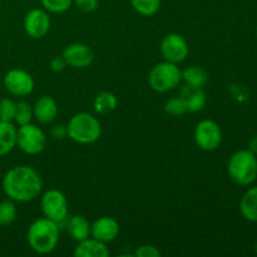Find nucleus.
I'll return each mask as SVG.
<instances>
[{"label":"nucleus","instance_id":"9d476101","mask_svg":"<svg viewBox=\"0 0 257 257\" xmlns=\"http://www.w3.org/2000/svg\"><path fill=\"white\" fill-rule=\"evenodd\" d=\"M4 87L14 97H28L34 90V79L29 72L20 68L10 69L4 75Z\"/></svg>","mask_w":257,"mask_h":257},{"label":"nucleus","instance_id":"c85d7f7f","mask_svg":"<svg viewBox=\"0 0 257 257\" xmlns=\"http://www.w3.org/2000/svg\"><path fill=\"white\" fill-rule=\"evenodd\" d=\"M135 256L137 257H160L161 251L153 245H142L137 247Z\"/></svg>","mask_w":257,"mask_h":257},{"label":"nucleus","instance_id":"2f4dec72","mask_svg":"<svg viewBox=\"0 0 257 257\" xmlns=\"http://www.w3.org/2000/svg\"><path fill=\"white\" fill-rule=\"evenodd\" d=\"M248 150L253 153V155L257 156V136L255 138H252V141L250 142V148Z\"/></svg>","mask_w":257,"mask_h":257},{"label":"nucleus","instance_id":"c756f323","mask_svg":"<svg viewBox=\"0 0 257 257\" xmlns=\"http://www.w3.org/2000/svg\"><path fill=\"white\" fill-rule=\"evenodd\" d=\"M67 65V62H65V59L63 58V55H58V57H54L50 60V69L55 73L63 72Z\"/></svg>","mask_w":257,"mask_h":257},{"label":"nucleus","instance_id":"6e6552de","mask_svg":"<svg viewBox=\"0 0 257 257\" xmlns=\"http://www.w3.org/2000/svg\"><path fill=\"white\" fill-rule=\"evenodd\" d=\"M195 143L205 152H213L222 143V131L212 119H202L197 123L193 133Z\"/></svg>","mask_w":257,"mask_h":257},{"label":"nucleus","instance_id":"393cba45","mask_svg":"<svg viewBox=\"0 0 257 257\" xmlns=\"http://www.w3.org/2000/svg\"><path fill=\"white\" fill-rule=\"evenodd\" d=\"M43 9L53 14H62L65 13L73 5V0H40Z\"/></svg>","mask_w":257,"mask_h":257},{"label":"nucleus","instance_id":"ddd939ff","mask_svg":"<svg viewBox=\"0 0 257 257\" xmlns=\"http://www.w3.org/2000/svg\"><path fill=\"white\" fill-rule=\"evenodd\" d=\"M119 223L115 218L103 216L92 223L90 228V236L100 242L109 243L113 242L119 235Z\"/></svg>","mask_w":257,"mask_h":257},{"label":"nucleus","instance_id":"b1692460","mask_svg":"<svg viewBox=\"0 0 257 257\" xmlns=\"http://www.w3.org/2000/svg\"><path fill=\"white\" fill-rule=\"evenodd\" d=\"M33 118H34V113H33V107L25 100H20L17 102L15 105V115L14 122L18 125H24L28 123H32Z\"/></svg>","mask_w":257,"mask_h":257},{"label":"nucleus","instance_id":"412c9836","mask_svg":"<svg viewBox=\"0 0 257 257\" xmlns=\"http://www.w3.org/2000/svg\"><path fill=\"white\" fill-rule=\"evenodd\" d=\"M117 97L110 92H100L94 98V110L98 114H108L117 108Z\"/></svg>","mask_w":257,"mask_h":257},{"label":"nucleus","instance_id":"f8f14e48","mask_svg":"<svg viewBox=\"0 0 257 257\" xmlns=\"http://www.w3.org/2000/svg\"><path fill=\"white\" fill-rule=\"evenodd\" d=\"M62 55L68 65H70L72 68H77V69L88 68L94 60V53H93L92 48L83 43L69 44L63 50Z\"/></svg>","mask_w":257,"mask_h":257},{"label":"nucleus","instance_id":"0eeeda50","mask_svg":"<svg viewBox=\"0 0 257 257\" xmlns=\"http://www.w3.org/2000/svg\"><path fill=\"white\" fill-rule=\"evenodd\" d=\"M40 207L44 217L54 221L58 225L68 217V200L64 193L55 188L45 191L40 200Z\"/></svg>","mask_w":257,"mask_h":257},{"label":"nucleus","instance_id":"39448f33","mask_svg":"<svg viewBox=\"0 0 257 257\" xmlns=\"http://www.w3.org/2000/svg\"><path fill=\"white\" fill-rule=\"evenodd\" d=\"M182 82V70L175 63L163 62L158 63L151 69L148 75L150 87L157 93H167L173 90Z\"/></svg>","mask_w":257,"mask_h":257},{"label":"nucleus","instance_id":"7ed1b4c3","mask_svg":"<svg viewBox=\"0 0 257 257\" xmlns=\"http://www.w3.org/2000/svg\"><path fill=\"white\" fill-rule=\"evenodd\" d=\"M102 136V124L99 119L87 112L73 115L67 124V137L79 145H90L97 142Z\"/></svg>","mask_w":257,"mask_h":257},{"label":"nucleus","instance_id":"bb28decb","mask_svg":"<svg viewBox=\"0 0 257 257\" xmlns=\"http://www.w3.org/2000/svg\"><path fill=\"white\" fill-rule=\"evenodd\" d=\"M15 105H17V103L12 98H2L0 99V120L14 122Z\"/></svg>","mask_w":257,"mask_h":257},{"label":"nucleus","instance_id":"20e7f679","mask_svg":"<svg viewBox=\"0 0 257 257\" xmlns=\"http://www.w3.org/2000/svg\"><path fill=\"white\" fill-rule=\"evenodd\" d=\"M227 172L231 180L240 186H248L257 177V157L250 150H241L233 153L227 163Z\"/></svg>","mask_w":257,"mask_h":257},{"label":"nucleus","instance_id":"f3484780","mask_svg":"<svg viewBox=\"0 0 257 257\" xmlns=\"http://www.w3.org/2000/svg\"><path fill=\"white\" fill-rule=\"evenodd\" d=\"M17 132L14 123L0 120V157L7 156L17 147Z\"/></svg>","mask_w":257,"mask_h":257},{"label":"nucleus","instance_id":"a878e982","mask_svg":"<svg viewBox=\"0 0 257 257\" xmlns=\"http://www.w3.org/2000/svg\"><path fill=\"white\" fill-rule=\"evenodd\" d=\"M165 110L166 113L171 115H175V117H178V115H182L187 112V108H186L185 99L182 97H173L171 99L167 100V103L165 104Z\"/></svg>","mask_w":257,"mask_h":257},{"label":"nucleus","instance_id":"dca6fc26","mask_svg":"<svg viewBox=\"0 0 257 257\" xmlns=\"http://www.w3.org/2000/svg\"><path fill=\"white\" fill-rule=\"evenodd\" d=\"M90 228H92V223L88 221L87 217L82 215L73 216L67 223L68 233L75 242H80V241L90 237Z\"/></svg>","mask_w":257,"mask_h":257},{"label":"nucleus","instance_id":"473e14b6","mask_svg":"<svg viewBox=\"0 0 257 257\" xmlns=\"http://www.w3.org/2000/svg\"><path fill=\"white\" fill-rule=\"evenodd\" d=\"M253 250H255V252L257 253V241H256V243H255V246H253Z\"/></svg>","mask_w":257,"mask_h":257},{"label":"nucleus","instance_id":"4468645a","mask_svg":"<svg viewBox=\"0 0 257 257\" xmlns=\"http://www.w3.org/2000/svg\"><path fill=\"white\" fill-rule=\"evenodd\" d=\"M34 118L40 124H49L57 118L58 104L50 95H42L33 105Z\"/></svg>","mask_w":257,"mask_h":257},{"label":"nucleus","instance_id":"2eb2a0df","mask_svg":"<svg viewBox=\"0 0 257 257\" xmlns=\"http://www.w3.org/2000/svg\"><path fill=\"white\" fill-rule=\"evenodd\" d=\"M73 255L75 257H108L110 255L107 243L100 242L93 237L77 242Z\"/></svg>","mask_w":257,"mask_h":257},{"label":"nucleus","instance_id":"f257e3e1","mask_svg":"<svg viewBox=\"0 0 257 257\" xmlns=\"http://www.w3.org/2000/svg\"><path fill=\"white\" fill-rule=\"evenodd\" d=\"M3 191L14 202H30L40 195L43 180L39 172L30 166H15L3 177Z\"/></svg>","mask_w":257,"mask_h":257},{"label":"nucleus","instance_id":"cd10ccee","mask_svg":"<svg viewBox=\"0 0 257 257\" xmlns=\"http://www.w3.org/2000/svg\"><path fill=\"white\" fill-rule=\"evenodd\" d=\"M73 4L83 13H93L97 10L99 0H73Z\"/></svg>","mask_w":257,"mask_h":257},{"label":"nucleus","instance_id":"72a5a7b5","mask_svg":"<svg viewBox=\"0 0 257 257\" xmlns=\"http://www.w3.org/2000/svg\"><path fill=\"white\" fill-rule=\"evenodd\" d=\"M256 37H257V27H256Z\"/></svg>","mask_w":257,"mask_h":257},{"label":"nucleus","instance_id":"9b49d317","mask_svg":"<svg viewBox=\"0 0 257 257\" xmlns=\"http://www.w3.org/2000/svg\"><path fill=\"white\" fill-rule=\"evenodd\" d=\"M24 30L33 39H42L50 29V17L45 9H32L24 17Z\"/></svg>","mask_w":257,"mask_h":257},{"label":"nucleus","instance_id":"5701e85b","mask_svg":"<svg viewBox=\"0 0 257 257\" xmlns=\"http://www.w3.org/2000/svg\"><path fill=\"white\" fill-rule=\"evenodd\" d=\"M130 2L133 9L143 17L155 15L161 8V0H130Z\"/></svg>","mask_w":257,"mask_h":257},{"label":"nucleus","instance_id":"423d86ee","mask_svg":"<svg viewBox=\"0 0 257 257\" xmlns=\"http://www.w3.org/2000/svg\"><path fill=\"white\" fill-rule=\"evenodd\" d=\"M17 146L25 155H39L47 147V136L42 128L33 123L19 125L17 132Z\"/></svg>","mask_w":257,"mask_h":257},{"label":"nucleus","instance_id":"1a4fd4ad","mask_svg":"<svg viewBox=\"0 0 257 257\" xmlns=\"http://www.w3.org/2000/svg\"><path fill=\"white\" fill-rule=\"evenodd\" d=\"M190 53L187 40L178 33H170L161 42V54L167 62L180 64L185 62Z\"/></svg>","mask_w":257,"mask_h":257},{"label":"nucleus","instance_id":"4be33fe9","mask_svg":"<svg viewBox=\"0 0 257 257\" xmlns=\"http://www.w3.org/2000/svg\"><path fill=\"white\" fill-rule=\"evenodd\" d=\"M18 210L15 202L10 198L0 202V227H8L17 220Z\"/></svg>","mask_w":257,"mask_h":257},{"label":"nucleus","instance_id":"6ab92c4d","mask_svg":"<svg viewBox=\"0 0 257 257\" xmlns=\"http://www.w3.org/2000/svg\"><path fill=\"white\" fill-rule=\"evenodd\" d=\"M181 97L185 99L187 112L191 113H196L202 110L203 107L206 105V102H207V98H206L203 89H195V88H190L187 87V85H186L185 89H183Z\"/></svg>","mask_w":257,"mask_h":257},{"label":"nucleus","instance_id":"aec40b11","mask_svg":"<svg viewBox=\"0 0 257 257\" xmlns=\"http://www.w3.org/2000/svg\"><path fill=\"white\" fill-rule=\"evenodd\" d=\"M240 212L250 222H257V187H252L243 193L240 201Z\"/></svg>","mask_w":257,"mask_h":257},{"label":"nucleus","instance_id":"7c9ffc66","mask_svg":"<svg viewBox=\"0 0 257 257\" xmlns=\"http://www.w3.org/2000/svg\"><path fill=\"white\" fill-rule=\"evenodd\" d=\"M52 136L55 140H63L67 137V125L57 124L52 128Z\"/></svg>","mask_w":257,"mask_h":257},{"label":"nucleus","instance_id":"f03ea898","mask_svg":"<svg viewBox=\"0 0 257 257\" xmlns=\"http://www.w3.org/2000/svg\"><path fill=\"white\" fill-rule=\"evenodd\" d=\"M30 248L39 255H48L59 242V225L47 217L33 221L27 232Z\"/></svg>","mask_w":257,"mask_h":257},{"label":"nucleus","instance_id":"a211bd4d","mask_svg":"<svg viewBox=\"0 0 257 257\" xmlns=\"http://www.w3.org/2000/svg\"><path fill=\"white\" fill-rule=\"evenodd\" d=\"M182 80L187 87L203 89L208 82V73L200 65H191L182 70Z\"/></svg>","mask_w":257,"mask_h":257}]
</instances>
